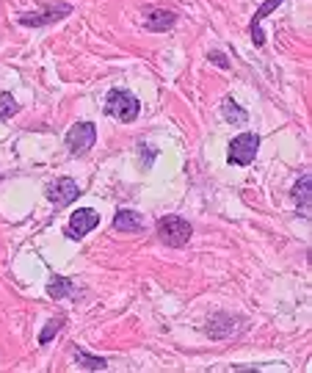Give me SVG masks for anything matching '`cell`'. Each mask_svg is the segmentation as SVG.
Segmentation results:
<instances>
[{"label":"cell","mask_w":312,"mask_h":373,"mask_svg":"<svg viewBox=\"0 0 312 373\" xmlns=\"http://www.w3.org/2000/svg\"><path fill=\"white\" fill-rule=\"evenodd\" d=\"M97 224H100V216L94 211H89V208H80L66 221V238L69 241H80V238H86L92 232Z\"/></svg>","instance_id":"cell-5"},{"label":"cell","mask_w":312,"mask_h":373,"mask_svg":"<svg viewBox=\"0 0 312 373\" xmlns=\"http://www.w3.org/2000/svg\"><path fill=\"white\" fill-rule=\"evenodd\" d=\"M78 196H80V188H78L75 180H69V177H59V180H53V183L47 186V199H50L56 208L72 205Z\"/></svg>","instance_id":"cell-7"},{"label":"cell","mask_w":312,"mask_h":373,"mask_svg":"<svg viewBox=\"0 0 312 373\" xmlns=\"http://www.w3.org/2000/svg\"><path fill=\"white\" fill-rule=\"evenodd\" d=\"M290 196L296 199V205H299L301 213L310 211V202H312V177L310 174H301V177L296 180V186H293V191H290Z\"/></svg>","instance_id":"cell-11"},{"label":"cell","mask_w":312,"mask_h":373,"mask_svg":"<svg viewBox=\"0 0 312 373\" xmlns=\"http://www.w3.org/2000/svg\"><path fill=\"white\" fill-rule=\"evenodd\" d=\"M282 6V0H265L257 11H254V17H251V23H249V33H251V42L257 45V47H263L265 45V33H263V28H260V23L271 14V11H277Z\"/></svg>","instance_id":"cell-8"},{"label":"cell","mask_w":312,"mask_h":373,"mask_svg":"<svg viewBox=\"0 0 312 373\" xmlns=\"http://www.w3.org/2000/svg\"><path fill=\"white\" fill-rule=\"evenodd\" d=\"M147 224H144V218L141 213H133V211H116V216H114V230H119V232H141Z\"/></svg>","instance_id":"cell-10"},{"label":"cell","mask_w":312,"mask_h":373,"mask_svg":"<svg viewBox=\"0 0 312 373\" xmlns=\"http://www.w3.org/2000/svg\"><path fill=\"white\" fill-rule=\"evenodd\" d=\"M75 351V362L83 368V371H105L108 368V360L105 357H92L89 351H83L80 345H72Z\"/></svg>","instance_id":"cell-12"},{"label":"cell","mask_w":312,"mask_h":373,"mask_svg":"<svg viewBox=\"0 0 312 373\" xmlns=\"http://www.w3.org/2000/svg\"><path fill=\"white\" fill-rule=\"evenodd\" d=\"M138 111H141V102L125 89H114V92L105 97V114L119 119L122 124H130L138 119Z\"/></svg>","instance_id":"cell-1"},{"label":"cell","mask_w":312,"mask_h":373,"mask_svg":"<svg viewBox=\"0 0 312 373\" xmlns=\"http://www.w3.org/2000/svg\"><path fill=\"white\" fill-rule=\"evenodd\" d=\"M191 232H193L191 224L180 216H163L157 221V238H160L166 247H174V249L188 247Z\"/></svg>","instance_id":"cell-2"},{"label":"cell","mask_w":312,"mask_h":373,"mask_svg":"<svg viewBox=\"0 0 312 373\" xmlns=\"http://www.w3.org/2000/svg\"><path fill=\"white\" fill-rule=\"evenodd\" d=\"M141 153H144V166H150V163H152V158L157 155L155 150H150V147H141Z\"/></svg>","instance_id":"cell-18"},{"label":"cell","mask_w":312,"mask_h":373,"mask_svg":"<svg viewBox=\"0 0 312 373\" xmlns=\"http://www.w3.org/2000/svg\"><path fill=\"white\" fill-rule=\"evenodd\" d=\"M260 150V133H241L229 141V150H227V160L232 166H249L254 155Z\"/></svg>","instance_id":"cell-3"},{"label":"cell","mask_w":312,"mask_h":373,"mask_svg":"<svg viewBox=\"0 0 312 373\" xmlns=\"http://www.w3.org/2000/svg\"><path fill=\"white\" fill-rule=\"evenodd\" d=\"M17 111H20L17 100H14V97H11L8 92H0V119L6 122V119H11Z\"/></svg>","instance_id":"cell-15"},{"label":"cell","mask_w":312,"mask_h":373,"mask_svg":"<svg viewBox=\"0 0 312 373\" xmlns=\"http://www.w3.org/2000/svg\"><path fill=\"white\" fill-rule=\"evenodd\" d=\"M69 293H72V280L53 274L50 282H47V296H50V299H64V296H69Z\"/></svg>","instance_id":"cell-14"},{"label":"cell","mask_w":312,"mask_h":373,"mask_svg":"<svg viewBox=\"0 0 312 373\" xmlns=\"http://www.w3.org/2000/svg\"><path fill=\"white\" fill-rule=\"evenodd\" d=\"M64 324H66V318H64V315H59V318H53V321H50V324H47L44 329H42V335H39V343L44 345V343H50V341H53V338L59 335V329H61Z\"/></svg>","instance_id":"cell-16"},{"label":"cell","mask_w":312,"mask_h":373,"mask_svg":"<svg viewBox=\"0 0 312 373\" xmlns=\"http://www.w3.org/2000/svg\"><path fill=\"white\" fill-rule=\"evenodd\" d=\"M210 61L221 64V69H229V59H227V56H221V53H210Z\"/></svg>","instance_id":"cell-17"},{"label":"cell","mask_w":312,"mask_h":373,"mask_svg":"<svg viewBox=\"0 0 312 373\" xmlns=\"http://www.w3.org/2000/svg\"><path fill=\"white\" fill-rule=\"evenodd\" d=\"M97 141V127L92 122H75L66 133V150L72 155H83L89 153Z\"/></svg>","instance_id":"cell-4"},{"label":"cell","mask_w":312,"mask_h":373,"mask_svg":"<svg viewBox=\"0 0 312 373\" xmlns=\"http://www.w3.org/2000/svg\"><path fill=\"white\" fill-rule=\"evenodd\" d=\"M144 17H147V31H172L174 23H177V14L174 11H163V8H144Z\"/></svg>","instance_id":"cell-9"},{"label":"cell","mask_w":312,"mask_h":373,"mask_svg":"<svg viewBox=\"0 0 312 373\" xmlns=\"http://www.w3.org/2000/svg\"><path fill=\"white\" fill-rule=\"evenodd\" d=\"M221 117L232 124H244L246 119H249V114H246L232 97H224V100H221Z\"/></svg>","instance_id":"cell-13"},{"label":"cell","mask_w":312,"mask_h":373,"mask_svg":"<svg viewBox=\"0 0 312 373\" xmlns=\"http://www.w3.org/2000/svg\"><path fill=\"white\" fill-rule=\"evenodd\" d=\"M72 14V6L69 3H50V11H39V14H20V23L28 25V28H39V25H50V23H59L64 17Z\"/></svg>","instance_id":"cell-6"}]
</instances>
